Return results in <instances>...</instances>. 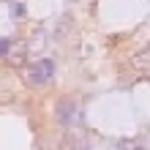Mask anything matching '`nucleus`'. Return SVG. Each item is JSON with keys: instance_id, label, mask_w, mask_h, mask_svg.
Returning a JSON list of instances; mask_svg holds the SVG:
<instances>
[{"instance_id": "nucleus-1", "label": "nucleus", "mask_w": 150, "mask_h": 150, "mask_svg": "<svg viewBox=\"0 0 150 150\" xmlns=\"http://www.w3.org/2000/svg\"><path fill=\"white\" fill-rule=\"evenodd\" d=\"M52 76H55V63L47 60V57H44V60H36V63L28 68V82L30 85H47Z\"/></svg>"}, {"instance_id": "nucleus-2", "label": "nucleus", "mask_w": 150, "mask_h": 150, "mask_svg": "<svg viewBox=\"0 0 150 150\" xmlns=\"http://www.w3.org/2000/svg\"><path fill=\"white\" fill-rule=\"evenodd\" d=\"M55 115H57V120L63 123V126H79V123H82V109H79L76 101H71V98L60 101L55 107Z\"/></svg>"}, {"instance_id": "nucleus-3", "label": "nucleus", "mask_w": 150, "mask_h": 150, "mask_svg": "<svg viewBox=\"0 0 150 150\" xmlns=\"http://www.w3.org/2000/svg\"><path fill=\"white\" fill-rule=\"evenodd\" d=\"M8 47H11V41L3 38V44H0V52H3V57H8Z\"/></svg>"}, {"instance_id": "nucleus-4", "label": "nucleus", "mask_w": 150, "mask_h": 150, "mask_svg": "<svg viewBox=\"0 0 150 150\" xmlns=\"http://www.w3.org/2000/svg\"><path fill=\"white\" fill-rule=\"evenodd\" d=\"M134 150H142V147H134Z\"/></svg>"}]
</instances>
